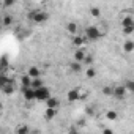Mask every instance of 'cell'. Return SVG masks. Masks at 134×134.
Here are the masks:
<instances>
[{
	"instance_id": "cell-3",
	"label": "cell",
	"mask_w": 134,
	"mask_h": 134,
	"mask_svg": "<svg viewBox=\"0 0 134 134\" xmlns=\"http://www.w3.org/2000/svg\"><path fill=\"white\" fill-rule=\"evenodd\" d=\"M49 98H51V92L46 85L35 90V101H47Z\"/></svg>"
},
{
	"instance_id": "cell-6",
	"label": "cell",
	"mask_w": 134,
	"mask_h": 134,
	"mask_svg": "<svg viewBox=\"0 0 134 134\" xmlns=\"http://www.w3.org/2000/svg\"><path fill=\"white\" fill-rule=\"evenodd\" d=\"M14 90H16V88H14V82H13V79H10V81L2 87V92H3L5 95H13Z\"/></svg>"
},
{
	"instance_id": "cell-10",
	"label": "cell",
	"mask_w": 134,
	"mask_h": 134,
	"mask_svg": "<svg viewBox=\"0 0 134 134\" xmlns=\"http://www.w3.org/2000/svg\"><path fill=\"white\" fill-rule=\"evenodd\" d=\"M27 76H29L30 79H38V77L41 76V73H40V70L36 68V66H30L29 71H27Z\"/></svg>"
},
{
	"instance_id": "cell-21",
	"label": "cell",
	"mask_w": 134,
	"mask_h": 134,
	"mask_svg": "<svg viewBox=\"0 0 134 134\" xmlns=\"http://www.w3.org/2000/svg\"><path fill=\"white\" fill-rule=\"evenodd\" d=\"M85 76H87L88 79H93V77L96 76V70H95V68H92V66H88V70L85 71Z\"/></svg>"
},
{
	"instance_id": "cell-27",
	"label": "cell",
	"mask_w": 134,
	"mask_h": 134,
	"mask_svg": "<svg viewBox=\"0 0 134 134\" xmlns=\"http://www.w3.org/2000/svg\"><path fill=\"white\" fill-rule=\"evenodd\" d=\"M132 33H134V25H132V27H126V29H123V35L129 36V35H132Z\"/></svg>"
},
{
	"instance_id": "cell-33",
	"label": "cell",
	"mask_w": 134,
	"mask_h": 134,
	"mask_svg": "<svg viewBox=\"0 0 134 134\" xmlns=\"http://www.w3.org/2000/svg\"><path fill=\"white\" fill-rule=\"evenodd\" d=\"M2 134H7V132H2Z\"/></svg>"
},
{
	"instance_id": "cell-28",
	"label": "cell",
	"mask_w": 134,
	"mask_h": 134,
	"mask_svg": "<svg viewBox=\"0 0 134 134\" xmlns=\"http://www.w3.org/2000/svg\"><path fill=\"white\" fill-rule=\"evenodd\" d=\"M68 134H79V132H77V128H76V126H71V128L68 129Z\"/></svg>"
},
{
	"instance_id": "cell-32",
	"label": "cell",
	"mask_w": 134,
	"mask_h": 134,
	"mask_svg": "<svg viewBox=\"0 0 134 134\" xmlns=\"http://www.w3.org/2000/svg\"><path fill=\"white\" fill-rule=\"evenodd\" d=\"M0 30H2V21H0Z\"/></svg>"
},
{
	"instance_id": "cell-17",
	"label": "cell",
	"mask_w": 134,
	"mask_h": 134,
	"mask_svg": "<svg viewBox=\"0 0 134 134\" xmlns=\"http://www.w3.org/2000/svg\"><path fill=\"white\" fill-rule=\"evenodd\" d=\"M70 70L73 73H81L82 71V65L77 63V62H73V63H70Z\"/></svg>"
},
{
	"instance_id": "cell-29",
	"label": "cell",
	"mask_w": 134,
	"mask_h": 134,
	"mask_svg": "<svg viewBox=\"0 0 134 134\" xmlns=\"http://www.w3.org/2000/svg\"><path fill=\"white\" fill-rule=\"evenodd\" d=\"M13 5H14L13 0H5V2H3V7H7V8H8V7H13Z\"/></svg>"
},
{
	"instance_id": "cell-11",
	"label": "cell",
	"mask_w": 134,
	"mask_h": 134,
	"mask_svg": "<svg viewBox=\"0 0 134 134\" xmlns=\"http://www.w3.org/2000/svg\"><path fill=\"white\" fill-rule=\"evenodd\" d=\"M46 106L49 107V109H58L60 107V101L57 99V98H54V96H51L47 101H46Z\"/></svg>"
},
{
	"instance_id": "cell-1",
	"label": "cell",
	"mask_w": 134,
	"mask_h": 134,
	"mask_svg": "<svg viewBox=\"0 0 134 134\" xmlns=\"http://www.w3.org/2000/svg\"><path fill=\"white\" fill-rule=\"evenodd\" d=\"M84 36H85L87 41H96V40H99L103 36V33L96 25H88L85 29V32H84Z\"/></svg>"
},
{
	"instance_id": "cell-25",
	"label": "cell",
	"mask_w": 134,
	"mask_h": 134,
	"mask_svg": "<svg viewBox=\"0 0 134 134\" xmlns=\"http://www.w3.org/2000/svg\"><path fill=\"white\" fill-rule=\"evenodd\" d=\"M123 87H125L126 92H132V90H134V82H132V81H126Z\"/></svg>"
},
{
	"instance_id": "cell-14",
	"label": "cell",
	"mask_w": 134,
	"mask_h": 134,
	"mask_svg": "<svg viewBox=\"0 0 134 134\" xmlns=\"http://www.w3.org/2000/svg\"><path fill=\"white\" fill-rule=\"evenodd\" d=\"M123 51H125L126 54H131V52L134 51V43H132L131 40L125 41V44H123Z\"/></svg>"
},
{
	"instance_id": "cell-16",
	"label": "cell",
	"mask_w": 134,
	"mask_h": 134,
	"mask_svg": "<svg viewBox=\"0 0 134 134\" xmlns=\"http://www.w3.org/2000/svg\"><path fill=\"white\" fill-rule=\"evenodd\" d=\"M66 30H68V33H71V35H76V32H77V24H76V22H68V24H66Z\"/></svg>"
},
{
	"instance_id": "cell-26",
	"label": "cell",
	"mask_w": 134,
	"mask_h": 134,
	"mask_svg": "<svg viewBox=\"0 0 134 134\" xmlns=\"http://www.w3.org/2000/svg\"><path fill=\"white\" fill-rule=\"evenodd\" d=\"M99 13H101V10H99L98 7H93V8H90V14H92V16L98 18V16H99Z\"/></svg>"
},
{
	"instance_id": "cell-22",
	"label": "cell",
	"mask_w": 134,
	"mask_h": 134,
	"mask_svg": "<svg viewBox=\"0 0 134 134\" xmlns=\"http://www.w3.org/2000/svg\"><path fill=\"white\" fill-rule=\"evenodd\" d=\"M112 93H114V87H110V85L103 87V95H106V96H112Z\"/></svg>"
},
{
	"instance_id": "cell-23",
	"label": "cell",
	"mask_w": 134,
	"mask_h": 134,
	"mask_svg": "<svg viewBox=\"0 0 134 134\" xmlns=\"http://www.w3.org/2000/svg\"><path fill=\"white\" fill-rule=\"evenodd\" d=\"M117 117H118V115H117L115 110H107V112H106V118H107V120H117Z\"/></svg>"
},
{
	"instance_id": "cell-8",
	"label": "cell",
	"mask_w": 134,
	"mask_h": 134,
	"mask_svg": "<svg viewBox=\"0 0 134 134\" xmlns=\"http://www.w3.org/2000/svg\"><path fill=\"white\" fill-rule=\"evenodd\" d=\"M85 55H87V52H85L84 49H77V51L74 52V62H77V63H81V65H82V62H84Z\"/></svg>"
},
{
	"instance_id": "cell-2",
	"label": "cell",
	"mask_w": 134,
	"mask_h": 134,
	"mask_svg": "<svg viewBox=\"0 0 134 134\" xmlns=\"http://www.w3.org/2000/svg\"><path fill=\"white\" fill-rule=\"evenodd\" d=\"M29 19H32L35 24H43V22H46L49 19V14L46 11H43V10H35V11H30Z\"/></svg>"
},
{
	"instance_id": "cell-4",
	"label": "cell",
	"mask_w": 134,
	"mask_h": 134,
	"mask_svg": "<svg viewBox=\"0 0 134 134\" xmlns=\"http://www.w3.org/2000/svg\"><path fill=\"white\" fill-rule=\"evenodd\" d=\"M79 87L77 88H71L68 93H66V98H68L70 103H74V101H79Z\"/></svg>"
},
{
	"instance_id": "cell-7",
	"label": "cell",
	"mask_w": 134,
	"mask_h": 134,
	"mask_svg": "<svg viewBox=\"0 0 134 134\" xmlns=\"http://www.w3.org/2000/svg\"><path fill=\"white\" fill-rule=\"evenodd\" d=\"M22 95H24V98H25L27 101H35V90H33L32 87L22 88Z\"/></svg>"
},
{
	"instance_id": "cell-20",
	"label": "cell",
	"mask_w": 134,
	"mask_h": 134,
	"mask_svg": "<svg viewBox=\"0 0 134 134\" xmlns=\"http://www.w3.org/2000/svg\"><path fill=\"white\" fill-rule=\"evenodd\" d=\"M44 84H43V81L38 77V79H32V84H30V87L33 88V90H36V88H40V87H43Z\"/></svg>"
},
{
	"instance_id": "cell-31",
	"label": "cell",
	"mask_w": 134,
	"mask_h": 134,
	"mask_svg": "<svg viewBox=\"0 0 134 134\" xmlns=\"http://www.w3.org/2000/svg\"><path fill=\"white\" fill-rule=\"evenodd\" d=\"M3 109V104H2V101H0V110H2Z\"/></svg>"
},
{
	"instance_id": "cell-15",
	"label": "cell",
	"mask_w": 134,
	"mask_h": 134,
	"mask_svg": "<svg viewBox=\"0 0 134 134\" xmlns=\"http://www.w3.org/2000/svg\"><path fill=\"white\" fill-rule=\"evenodd\" d=\"M57 115V109H49V107H46V112H44V118L46 120H51V118H54Z\"/></svg>"
},
{
	"instance_id": "cell-19",
	"label": "cell",
	"mask_w": 134,
	"mask_h": 134,
	"mask_svg": "<svg viewBox=\"0 0 134 134\" xmlns=\"http://www.w3.org/2000/svg\"><path fill=\"white\" fill-rule=\"evenodd\" d=\"M29 132H30V129L27 125H19L16 128V134H29Z\"/></svg>"
},
{
	"instance_id": "cell-24",
	"label": "cell",
	"mask_w": 134,
	"mask_h": 134,
	"mask_svg": "<svg viewBox=\"0 0 134 134\" xmlns=\"http://www.w3.org/2000/svg\"><path fill=\"white\" fill-rule=\"evenodd\" d=\"M82 63H84V65H87V66H92V65H93V55H88V54H87Z\"/></svg>"
},
{
	"instance_id": "cell-9",
	"label": "cell",
	"mask_w": 134,
	"mask_h": 134,
	"mask_svg": "<svg viewBox=\"0 0 134 134\" xmlns=\"http://www.w3.org/2000/svg\"><path fill=\"white\" fill-rule=\"evenodd\" d=\"M112 95L117 96V98H125L126 96V90H125L123 85H117V87H114V93Z\"/></svg>"
},
{
	"instance_id": "cell-5",
	"label": "cell",
	"mask_w": 134,
	"mask_h": 134,
	"mask_svg": "<svg viewBox=\"0 0 134 134\" xmlns=\"http://www.w3.org/2000/svg\"><path fill=\"white\" fill-rule=\"evenodd\" d=\"M85 43H87L85 36H79V35H74V38H73V44H74L77 49H84Z\"/></svg>"
},
{
	"instance_id": "cell-12",
	"label": "cell",
	"mask_w": 134,
	"mask_h": 134,
	"mask_svg": "<svg viewBox=\"0 0 134 134\" xmlns=\"http://www.w3.org/2000/svg\"><path fill=\"white\" fill-rule=\"evenodd\" d=\"M134 25V19L131 16H125L121 19V29H126V27H132Z\"/></svg>"
},
{
	"instance_id": "cell-30",
	"label": "cell",
	"mask_w": 134,
	"mask_h": 134,
	"mask_svg": "<svg viewBox=\"0 0 134 134\" xmlns=\"http://www.w3.org/2000/svg\"><path fill=\"white\" fill-rule=\"evenodd\" d=\"M103 134H114V131H112L110 128H104V129H103Z\"/></svg>"
},
{
	"instance_id": "cell-18",
	"label": "cell",
	"mask_w": 134,
	"mask_h": 134,
	"mask_svg": "<svg viewBox=\"0 0 134 134\" xmlns=\"http://www.w3.org/2000/svg\"><path fill=\"white\" fill-rule=\"evenodd\" d=\"M21 84H22V88H29V87H30V84H32V79L25 74V76H22V77H21Z\"/></svg>"
},
{
	"instance_id": "cell-13",
	"label": "cell",
	"mask_w": 134,
	"mask_h": 134,
	"mask_svg": "<svg viewBox=\"0 0 134 134\" xmlns=\"http://www.w3.org/2000/svg\"><path fill=\"white\" fill-rule=\"evenodd\" d=\"M2 27H8V25H13V16L11 14H5L2 19Z\"/></svg>"
}]
</instances>
